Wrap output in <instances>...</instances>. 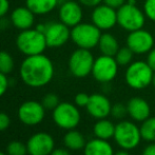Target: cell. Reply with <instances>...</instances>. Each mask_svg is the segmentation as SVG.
<instances>
[{
    "mask_svg": "<svg viewBox=\"0 0 155 155\" xmlns=\"http://www.w3.org/2000/svg\"><path fill=\"white\" fill-rule=\"evenodd\" d=\"M93 133L95 137L104 140H109L114 136L115 126L111 120L107 118L98 119L93 127Z\"/></svg>",
    "mask_w": 155,
    "mask_h": 155,
    "instance_id": "603a6c76",
    "label": "cell"
},
{
    "mask_svg": "<svg viewBox=\"0 0 155 155\" xmlns=\"http://www.w3.org/2000/svg\"><path fill=\"white\" fill-rule=\"evenodd\" d=\"M118 67L119 64L117 63L114 56H108L101 54L99 57L95 58L91 74L98 82L107 84V82L112 81L116 77Z\"/></svg>",
    "mask_w": 155,
    "mask_h": 155,
    "instance_id": "9c48e42d",
    "label": "cell"
},
{
    "mask_svg": "<svg viewBox=\"0 0 155 155\" xmlns=\"http://www.w3.org/2000/svg\"><path fill=\"white\" fill-rule=\"evenodd\" d=\"M0 155H6V154H5V153H3V152L0 151Z\"/></svg>",
    "mask_w": 155,
    "mask_h": 155,
    "instance_id": "b9f144b4",
    "label": "cell"
},
{
    "mask_svg": "<svg viewBox=\"0 0 155 155\" xmlns=\"http://www.w3.org/2000/svg\"><path fill=\"white\" fill-rule=\"evenodd\" d=\"M128 114L135 121L143 123L147 118L150 117L151 114V108L148 101H146L141 97H133L127 104Z\"/></svg>",
    "mask_w": 155,
    "mask_h": 155,
    "instance_id": "ac0fdd59",
    "label": "cell"
},
{
    "mask_svg": "<svg viewBox=\"0 0 155 155\" xmlns=\"http://www.w3.org/2000/svg\"><path fill=\"white\" fill-rule=\"evenodd\" d=\"M52 116L56 126L68 131L75 129L81 119L77 106L71 102H60L53 110Z\"/></svg>",
    "mask_w": 155,
    "mask_h": 155,
    "instance_id": "52a82bcc",
    "label": "cell"
},
{
    "mask_svg": "<svg viewBox=\"0 0 155 155\" xmlns=\"http://www.w3.org/2000/svg\"><path fill=\"white\" fill-rule=\"evenodd\" d=\"M94 61L95 58L90 50L78 48L71 54L68 65L72 75L77 78H84L92 73Z\"/></svg>",
    "mask_w": 155,
    "mask_h": 155,
    "instance_id": "ba28073f",
    "label": "cell"
},
{
    "mask_svg": "<svg viewBox=\"0 0 155 155\" xmlns=\"http://www.w3.org/2000/svg\"><path fill=\"white\" fill-rule=\"evenodd\" d=\"M128 114V109L127 106L124 104H115L112 106V110H111V115L116 119H123Z\"/></svg>",
    "mask_w": 155,
    "mask_h": 155,
    "instance_id": "f1b7e54d",
    "label": "cell"
},
{
    "mask_svg": "<svg viewBox=\"0 0 155 155\" xmlns=\"http://www.w3.org/2000/svg\"><path fill=\"white\" fill-rule=\"evenodd\" d=\"M114 155H130V153H129L128 150H119V151L115 152Z\"/></svg>",
    "mask_w": 155,
    "mask_h": 155,
    "instance_id": "ab89813d",
    "label": "cell"
},
{
    "mask_svg": "<svg viewBox=\"0 0 155 155\" xmlns=\"http://www.w3.org/2000/svg\"><path fill=\"white\" fill-rule=\"evenodd\" d=\"M87 110L93 118L102 119L111 115L112 104L109 98L104 94L95 93L90 95V100L87 106Z\"/></svg>",
    "mask_w": 155,
    "mask_h": 155,
    "instance_id": "2e32d148",
    "label": "cell"
},
{
    "mask_svg": "<svg viewBox=\"0 0 155 155\" xmlns=\"http://www.w3.org/2000/svg\"><path fill=\"white\" fill-rule=\"evenodd\" d=\"M8 155H25L28 153L27 145L18 140H13L6 147Z\"/></svg>",
    "mask_w": 155,
    "mask_h": 155,
    "instance_id": "4316f807",
    "label": "cell"
},
{
    "mask_svg": "<svg viewBox=\"0 0 155 155\" xmlns=\"http://www.w3.org/2000/svg\"><path fill=\"white\" fill-rule=\"evenodd\" d=\"M41 104H43L45 110H52L53 111L58 104H60L59 102V97H58L56 94L54 93H49L47 95H45L42 99V102Z\"/></svg>",
    "mask_w": 155,
    "mask_h": 155,
    "instance_id": "83f0119b",
    "label": "cell"
},
{
    "mask_svg": "<svg viewBox=\"0 0 155 155\" xmlns=\"http://www.w3.org/2000/svg\"><path fill=\"white\" fill-rule=\"evenodd\" d=\"M54 64L45 54L27 56L19 68V75L31 88H41L51 82L54 77Z\"/></svg>",
    "mask_w": 155,
    "mask_h": 155,
    "instance_id": "6da1fadb",
    "label": "cell"
},
{
    "mask_svg": "<svg viewBox=\"0 0 155 155\" xmlns=\"http://www.w3.org/2000/svg\"><path fill=\"white\" fill-rule=\"evenodd\" d=\"M133 56H134V53L132 52V50L128 47H124V48H120V49L117 51L116 55H115L114 57L119 65L124 67V65H129L132 62Z\"/></svg>",
    "mask_w": 155,
    "mask_h": 155,
    "instance_id": "484cf974",
    "label": "cell"
},
{
    "mask_svg": "<svg viewBox=\"0 0 155 155\" xmlns=\"http://www.w3.org/2000/svg\"><path fill=\"white\" fill-rule=\"evenodd\" d=\"M14 65L13 56L6 51H0V72L8 75L14 70Z\"/></svg>",
    "mask_w": 155,
    "mask_h": 155,
    "instance_id": "d4e9b609",
    "label": "cell"
},
{
    "mask_svg": "<svg viewBox=\"0 0 155 155\" xmlns=\"http://www.w3.org/2000/svg\"><path fill=\"white\" fill-rule=\"evenodd\" d=\"M16 47L20 53L25 56L43 54L48 48L45 34L36 28L20 31L16 37Z\"/></svg>",
    "mask_w": 155,
    "mask_h": 155,
    "instance_id": "7a4b0ae2",
    "label": "cell"
},
{
    "mask_svg": "<svg viewBox=\"0 0 155 155\" xmlns=\"http://www.w3.org/2000/svg\"><path fill=\"white\" fill-rule=\"evenodd\" d=\"M140 133L143 140L155 143V116L147 118L140 126Z\"/></svg>",
    "mask_w": 155,
    "mask_h": 155,
    "instance_id": "cb8c5ba5",
    "label": "cell"
},
{
    "mask_svg": "<svg viewBox=\"0 0 155 155\" xmlns=\"http://www.w3.org/2000/svg\"><path fill=\"white\" fill-rule=\"evenodd\" d=\"M101 31L92 22H80L71 29V40L77 48L92 50L98 45Z\"/></svg>",
    "mask_w": 155,
    "mask_h": 155,
    "instance_id": "5b68a950",
    "label": "cell"
},
{
    "mask_svg": "<svg viewBox=\"0 0 155 155\" xmlns=\"http://www.w3.org/2000/svg\"><path fill=\"white\" fill-rule=\"evenodd\" d=\"M146 18L143 10L136 5L135 0H128L117 10V25L127 32L143 29Z\"/></svg>",
    "mask_w": 155,
    "mask_h": 155,
    "instance_id": "3957f363",
    "label": "cell"
},
{
    "mask_svg": "<svg viewBox=\"0 0 155 155\" xmlns=\"http://www.w3.org/2000/svg\"><path fill=\"white\" fill-rule=\"evenodd\" d=\"M45 37L48 48H60L71 39V30L61 21L45 23Z\"/></svg>",
    "mask_w": 155,
    "mask_h": 155,
    "instance_id": "30bf717a",
    "label": "cell"
},
{
    "mask_svg": "<svg viewBox=\"0 0 155 155\" xmlns=\"http://www.w3.org/2000/svg\"><path fill=\"white\" fill-rule=\"evenodd\" d=\"M147 62H148V64L151 67V69L155 72V47L148 53Z\"/></svg>",
    "mask_w": 155,
    "mask_h": 155,
    "instance_id": "8d00e7d4",
    "label": "cell"
},
{
    "mask_svg": "<svg viewBox=\"0 0 155 155\" xmlns=\"http://www.w3.org/2000/svg\"><path fill=\"white\" fill-rule=\"evenodd\" d=\"M97 47L102 55L108 56H115L117 51L120 49L117 38L114 35L111 34V33H104V34H101Z\"/></svg>",
    "mask_w": 155,
    "mask_h": 155,
    "instance_id": "ffe728a7",
    "label": "cell"
},
{
    "mask_svg": "<svg viewBox=\"0 0 155 155\" xmlns=\"http://www.w3.org/2000/svg\"><path fill=\"white\" fill-rule=\"evenodd\" d=\"M126 43L127 47L130 48L134 54L143 55L148 54L154 48V37L152 33L147 30L139 29L129 32Z\"/></svg>",
    "mask_w": 155,
    "mask_h": 155,
    "instance_id": "8fae6325",
    "label": "cell"
},
{
    "mask_svg": "<svg viewBox=\"0 0 155 155\" xmlns=\"http://www.w3.org/2000/svg\"><path fill=\"white\" fill-rule=\"evenodd\" d=\"M27 148L30 155H51L55 149V141L49 133L39 132L30 137Z\"/></svg>",
    "mask_w": 155,
    "mask_h": 155,
    "instance_id": "5bb4252c",
    "label": "cell"
},
{
    "mask_svg": "<svg viewBox=\"0 0 155 155\" xmlns=\"http://www.w3.org/2000/svg\"><path fill=\"white\" fill-rule=\"evenodd\" d=\"M143 12L149 20L155 22V0H145Z\"/></svg>",
    "mask_w": 155,
    "mask_h": 155,
    "instance_id": "f546056e",
    "label": "cell"
},
{
    "mask_svg": "<svg viewBox=\"0 0 155 155\" xmlns=\"http://www.w3.org/2000/svg\"><path fill=\"white\" fill-rule=\"evenodd\" d=\"M11 124V119L8 117V115L4 112H0V132L4 131L10 127Z\"/></svg>",
    "mask_w": 155,
    "mask_h": 155,
    "instance_id": "d6a6232c",
    "label": "cell"
},
{
    "mask_svg": "<svg viewBox=\"0 0 155 155\" xmlns=\"http://www.w3.org/2000/svg\"><path fill=\"white\" fill-rule=\"evenodd\" d=\"M113 147L108 140L100 138H93L86 143L84 155H114Z\"/></svg>",
    "mask_w": 155,
    "mask_h": 155,
    "instance_id": "d6986e66",
    "label": "cell"
},
{
    "mask_svg": "<svg viewBox=\"0 0 155 155\" xmlns=\"http://www.w3.org/2000/svg\"><path fill=\"white\" fill-rule=\"evenodd\" d=\"M59 4V0H25V5L35 15H47L53 12Z\"/></svg>",
    "mask_w": 155,
    "mask_h": 155,
    "instance_id": "44dd1931",
    "label": "cell"
},
{
    "mask_svg": "<svg viewBox=\"0 0 155 155\" xmlns=\"http://www.w3.org/2000/svg\"><path fill=\"white\" fill-rule=\"evenodd\" d=\"M91 20L100 31H109L117 25V10L101 3L93 8Z\"/></svg>",
    "mask_w": 155,
    "mask_h": 155,
    "instance_id": "4fadbf2b",
    "label": "cell"
},
{
    "mask_svg": "<svg viewBox=\"0 0 155 155\" xmlns=\"http://www.w3.org/2000/svg\"><path fill=\"white\" fill-rule=\"evenodd\" d=\"M154 71L147 61L137 60L128 65L124 73V80L130 88L134 90H143L152 84Z\"/></svg>",
    "mask_w": 155,
    "mask_h": 155,
    "instance_id": "277c9868",
    "label": "cell"
},
{
    "mask_svg": "<svg viewBox=\"0 0 155 155\" xmlns=\"http://www.w3.org/2000/svg\"><path fill=\"white\" fill-rule=\"evenodd\" d=\"M58 16H59V21H61L69 28L75 27L81 22L84 17L81 4L74 0H65L60 3Z\"/></svg>",
    "mask_w": 155,
    "mask_h": 155,
    "instance_id": "9a60e30c",
    "label": "cell"
},
{
    "mask_svg": "<svg viewBox=\"0 0 155 155\" xmlns=\"http://www.w3.org/2000/svg\"><path fill=\"white\" fill-rule=\"evenodd\" d=\"M75 100V104L77 107H80V108H87L89 104V100H90V95L86 93H78L77 95L74 98Z\"/></svg>",
    "mask_w": 155,
    "mask_h": 155,
    "instance_id": "4dcf8cb0",
    "label": "cell"
},
{
    "mask_svg": "<svg viewBox=\"0 0 155 155\" xmlns=\"http://www.w3.org/2000/svg\"><path fill=\"white\" fill-rule=\"evenodd\" d=\"M51 155H71L67 149H62V148H57V149H54Z\"/></svg>",
    "mask_w": 155,
    "mask_h": 155,
    "instance_id": "f35d334b",
    "label": "cell"
},
{
    "mask_svg": "<svg viewBox=\"0 0 155 155\" xmlns=\"http://www.w3.org/2000/svg\"><path fill=\"white\" fill-rule=\"evenodd\" d=\"M8 88V79L6 77V74H3L0 72V97L5 94Z\"/></svg>",
    "mask_w": 155,
    "mask_h": 155,
    "instance_id": "1f68e13d",
    "label": "cell"
},
{
    "mask_svg": "<svg viewBox=\"0 0 155 155\" xmlns=\"http://www.w3.org/2000/svg\"><path fill=\"white\" fill-rule=\"evenodd\" d=\"M10 21L16 29L20 31L31 29L35 22V14L27 5L18 6L12 11Z\"/></svg>",
    "mask_w": 155,
    "mask_h": 155,
    "instance_id": "e0dca14e",
    "label": "cell"
},
{
    "mask_svg": "<svg viewBox=\"0 0 155 155\" xmlns=\"http://www.w3.org/2000/svg\"><path fill=\"white\" fill-rule=\"evenodd\" d=\"M152 84L155 87V72H154V76H153V80H152Z\"/></svg>",
    "mask_w": 155,
    "mask_h": 155,
    "instance_id": "60d3db41",
    "label": "cell"
},
{
    "mask_svg": "<svg viewBox=\"0 0 155 155\" xmlns=\"http://www.w3.org/2000/svg\"><path fill=\"white\" fill-rule=\"evenodd\" d=\"M63 143L68 149L73 150V151H79V150L84 149L87 141L84 136L79 131L72 129L65 133L64 137H63Z\"/></svg>",
    "mask_w": 155,
    "mask_h": 155,
    "instance_id": "7402d4cb",
    "label": "cell"
},
{
    "mask_svg": "<svg viewBox=\"0 0 155 155\" xmlns=\"http://www.w3.org/2000/svg\"><path fill=\"white\" fill-rule=\"evenodd\" d=\"M126 2H127L126 0H104V4L115 8V10H118V8H120V6H123Z\"/></svg>",
    "mask_w": 155,
    "mask_h": 155,
    "instance_id": "e575fe53",
    "label": "cell"
},
{
    "mask_svg": "<svg viewBox=\"0 0 155 155\" xmlns=\"http://www.w3.org/2000/svg\"><path fill=\"white\" fill-rule=\"evenodd\" d=\"M10 11V1L8 0H0V19L3 18Z\"/></svg>",
    "mask_w": 155,
    "mask_h": 155,
    "instance_id": "836d02e7",
    "label": "cell"
},
{
    "mask_svg": "<svg viewBox=\"0 0 155 155\" xmlns=\"http://www.w3.org/2000/svg\"><path fill=\"white\" fill-rule=\"evenodd\" d=\"M45 109L42 104L36 100H28L18 108V118L25 126H36L43 120Z\"/></svg>",
    "mask_w": 155,
    "mask_h": 155,
    "instance_id": "7c38bea8",
    "label": "cell"
},
{
    "mask_svg": "<svg viewBox=\"0 0 155 155\" xmlns=\"http://www.w3.org/2000/svg\"><path fill=\"white\" fill-rule=\"evenodd\" d=\"M141 155H155V143H150L143 150Z\"/></svg>",
    "mask_w": 155,
    "mask_h": 155,
    "instance_id": "74e56055",
    "label": "cell"
},
{
    "mask_svg": "<svg viewBox=\"0 0 155 155\" xmlns=\"http://www.w3.org/2000/svg\"><path fill=\"white\" fill-rule=\"evenodd\" d=\"M81 5L88 6V8H95L104 2V0H78Z\"/></svg>",
    "mask_w": 155,
    "mask_h": 155,
    "instance_id": "d590c367",
    "label": "cell"
},
{
    "mask_svg": "<svg viewBox=\"0 0 155 155\" xmlns=\"http://www.w3.org/2000/svg\"><path fill=\"white\" fill-rule=\"evenodd\" d=\"M113 138L118 147L130 151L138 147L143 137H141L140 128H138L136 124L129 120H123L115 126V133Z\"/></svg>",
    "mask_w": 155,
    "mask_h": 155,
    "instance_id": "8992f818",
    "label": "cell"
}]
</instances>
